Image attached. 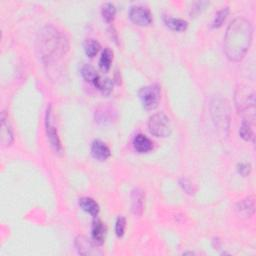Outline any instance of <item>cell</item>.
I'll use <instances>...</instances> for the list:
<instances>
[{
  "label": "cell",
  "mask_w": 256,
  "mask_h": 256,
  "mask_svg": "<svg viewBox=\"0 0 256 256\" xmlns=\"http://www.w3.org/2000/svg\"><path fill=\"white\" fill-rule=\"evenodd\" d=\"M211 116L215 127L222 136H227L230 127V108L223 98H214L210 105Z\"/></svg>",
  "instance_id": "3"
},
{
  "label": "cell",
  "mask_w": 256,
  "mask_h": 256,
  "mask_svg": "<svg viewBox=\"0 0 256 256\" xmlns=\"http://www.w3.org/2000/svg\"><path fill=\"white\" fill-rule=\"evenodd\" d=\"M237 213L244 218H250L255 212V199L253 196H248L236 204Z\"/></svg>",
  "instance_id": "10"
},
{
  "label": "cell",
  "mask_w": 256,
  "mask_h": 256,
  "mask_svg": "<svg viewBox=\"0 0 256 256\" xmlns=\"http://www.w3.org/2000/svg\"><path fill=\"white\" fill-rule=\"evenodd\" d=\"M81 74H82V76H83V78L86 80L87 82H90V83H92L93 82V80L96 78V76L98 75V73L96 72V70L92 67V66H90V65H88V64H86V65H84L82 68H81Z\"/></svg>",
  "instance_id": "24"
},
{
  "label": "cell",
  "mask_w": 256,
  "mask_h": 256,
  "mask_svg": "<svg viewBox=\"0 0 256 256\" xmlns=\"http://www.w3.org/2000/svg\"><path fill=\"white\" fill-rule=\"evenodd\" d=\"M78 204H79L80 208L83 211L89 213L94 218L99 213V205L97 204V202L94 199H92L90 197H82V198H80Z\"/></svg>",
  "instance_id": "16"
},
{
  "label": "cell",
  "mask_w": 256,
  "mask_h": 256,
  "mask_svg": "<svg viewBox=\"0 0 256 256\" xmlns=\"http://www.w3.org/2000/svg\"><path fill=\"white\" fill-rule=\"evenodd\" d=\"M228 13H229V9L228 7H223L222 9H220L216 14H215V17L212 21V24H211V27L212 28H219L222 26V24L224 23V21L226 20L227 16H228Z\"/></svg>",
  "instance_id": "23"
},
{
  "label": "cell",
  "mask_w": 256,
  "mask_h": 256,
  "mask_svg": "<svg viewBox=\"0 0 256 256\" xmlns=\"http://www.w3.org/2000/svg\"><path fill=\"white\" fill-rule=\"evenodd\" d=\"M101 14H102L103 19H104L107 23L112 22V21L114 20L115 14H116V8H115L114 4L111 3V2L104 3V4L102 5V8H101Z\"/></svg>",
  "instance_id": "21"
},
{
  "label": "cell",
  "mask_w": 256,
  "mask_h": 256,
  "mask_svg": "<svg viewBox=\"0 0 256 256\" xmlns=\"http://www.w3.org/2000/svg\"><path fill=\"white\" fill-rule=\"evenodd\" d=\"M100 50V44L95 39H87L84 42V51L88 57H94Z\"/></svg>",
  "instance_id": "20"
},
{
  "label": "cell",
  "mask_w": 256,
  "mask_h": 256,
  "mask_svg": "<svg viewBox=\"0 0 256 256\" xmlns=\"http://www.w3.org/2000/svg\"><path fill=\"white\" fill-rule=\"evenodd\" d=\"M74 244L77 252L81 255H94L98 253L93 243L87 237H85L83 235L77 236L75 238Z\"/></svg>",
  "instance_id": "9"
},
{
  "label": "cell",
  "mask_w": 256,
  "mask_h": 256,
  "mask_svg": "<svg viewBox=\"0 0 256 256\" xmlns=\"http://www.w3.org/2000/svg\"><path fill=\"white\" fill-rule=\"evenodd\" d=\"M125 227H126V220L123 216H119L116 220L115 224V233L118 237H122L125 232Z\"/></svg>",
  "instance_id": "26"
},
{
  "label": "cell",
  "mask_w": 256,
  "mask_h": 256,
  "mask_svg": "<svg viewBox=\"0 0 256 256\" xmlns=\"http://www.w3.org/2000/svg\"><path fill=\"white\" fill-rule=\"evenodd\" d=\"M148 129L156 137H167L171 134L172 127L169 117L163 112H158L149 118Z\"/></svg>",
  "instance_id": "4"
},
{
  "label": "cell",
  "mask_w": 256,
  "mask_h": 256,
  "mask_svg": "<svg viewBox=\"0 0 256 256\" xmlns=\"http://www.w3.org/2000/svg\"><path fill=\"white\" fill-rule=\"evenodd\" d=\"M179 185H180V187L182 188V190L185 192V193H187V194H189V195H194L195 194V192H196V187H195V185L189 180V179H187V178H180L179 179Z\"/></svg>",
  "instance_id": "25"
},
{
  "label": "cell",
  "mask_w": 256,
  "mask_h": 256,
  "mask_svg": "<svg viewBox=\"0 0 256 256\" xmlns=\"http://www.w3.org/2000/svg\"><path fill=\"white\" fill-rule=\"evenodd\" d=\"M53 115H52V109H51V105L47 108L46 111V118H45V128H46V134H47V138L52 146V148L54 149L55 152L60 153L62 151V145L57 133V129L53 123Z\"/></svg>",
  "instance_id": "6"
},
{
  "label": "cell",
  "mask_w": 256,
  "mask_h": 256,
  "mask_svg": "<svg viewBox=\"0 0 256 256\" xmlns=\"http://www.w3.org/2000/svg\"><path fill=\"white\" fill-rule=\"evenodd\" d=\"M253 27L243 17L235 18L227 27L224 37V52L233 62L241 61L252 43Z\"/></svg>",
  "instance_id": "1"
},
{
  "label": "cell",
  "mask_w": 256,
  "mask_h": 256,
  "mask_svg": "<svg viewBox=\"0 0 256 256\" xmlns=\"http://www.w3.org/2000/svg\"><path fill=\"white\" fill-rule=\"evenodd\" d=\"M14 141L13 131L8 120V116L3 111L1 113V143L3 146H10Z\"/></svg>",
  "instance_id": "11"
},
{
  "label": "cell",
  "mask_w": 256,
  "mask_h": 256,
  "mask_svg": "<svg viewBox=\"0 0 256 256\" xmlns=\"http://www.w3.org/2000/svg\"><path fill=\"white\" fill-rule=\"evenodd\" d=\"M133 147L139 153H147L152 150L153 143L144 134H138L133 140Z\"/></svg>",
  "instance_id": "15"
},
{
  "label": "cell",
  "mask_w": 256,
  "mask_h": 256,
  "mask_svg": "<svg viewBox=\"0 0 256 256\" xmlns=\"http://www.w3.org/2000/svg\"><path fill=\"white\" fill-rule=\"evenodd\" d=\"M37 50L44 64H52L61 59L69 49L65 34L53 25H45L37 35Z\"/></svg>",
  "instance_id": "2"
},
{
  "label": "cell",
  "mask_w": 256,
  "mask_h": 256,
  "mask_svg": "<svg viewBox=\"0 0 256 256\" xmlns=\"http://www.w3.org/2000/svg\"><path fill=\"white\" fill-rule=\"evenodd\" d=\"M237 170L242 176H247L251 171V165L249 163H240L237 166Z\"/></svg>",
  "instance_id": "27"
},
{
  "label": "cell",
  "mask_w": 256,
  "mask_h": 256,
  "mask_svg": "<svg viewBox=\"0 0 256 256\" xmlns=\"http://www.w3.org/2000/svg\"><path fill=\"white\" fill-rule=\"evenodd\" d=\"M130 20L139 26H148L152 23V14L149 9L142 6H133L129 11Z\"/></svg>",
  "instance_id": "7"
},
{
  "label": "cell",
  "mask_w": 256,
  "mask_h": 256,
  "mask_svg": "<svg viewBox=\"0 0 256 256\" xmlns=\"http://www.w3.org/2000/svg\"><path fill=\"white\" fill-rule=\"evenodd\" d=\"M113 60V52L111 49H109L108 47L105 48L100 56L99 59V67L103 72H108L111 66Z\"/></svg>",
  "instance_id": "19"
},
{
  "label": "cell",
  "mask_w": 256,
  "mask_h": 256,
  "mask_svg": "<svg viewBox=\"0 0 256 256\" xmlns=\"http://www.w3.org/2000/svg\"><path fill=\"white\" fill-rule=\"evenodd\" d=\"M105 234H106V227L102 221L99 219H94L92 223L91 235L94 243L98 246H101L105 241Z\"/></svg>",
  "instance_id": "14"
},
{
  "label": "cell",
  "mask_w": 256,
  "mask_h": 256,
  "mask_svg": "<svg viewBox=\"0 0 256 256\" xmlns=\"http://www.w3.org/2000/svg\"><path fill=\"white\" fill-rule=\"evenodd\" d=\"M115 118H116V112L111 107L102 106L95 111V121L99 124H102V125L109 124Z\"/></svg>",
  "instance_id": "13"
},
{
  "label": "cell",
  "mask_w": 256,
  "mask_h": 256,
  "mask_svg": "<svg viewBox=\"0 0 256 256\" xmlns=\"http://www.w3.org/2000/svg\"><path fill=\"white\" fill-rule=\"evenodd\" d=\"M139 98L141 100L142 106L146 110H153L158 106L161 98L160 86L157 84H151L148 86L142 87L139 90Z\"/></svg>",
  "instance_id": "5"
},
{
  "label": "cell",
  "mask_w": 256,
  "mask_h": 256,
  "mask_svg": "<svg viewBox=\"0 0 256 256\" xmlns=\"http://www.w3.org/2000/svg\"><path fill=\"white\" fill-rule=\"evenodd\" d=\"M239 135L245 141H249L253 138V130H252L250 121H248L247 119H244L242 121V124L239 129Z\"/></svg>",
  "instance_id": "22"
},
{
  "label": "cell",
  "mask_w": 256,
  "mask_h": 256,
  "mask_svg": "<svg viewBox=\"0 0 256 256\" xmlns=\"http://www.w3.org/2000/svg\"><path fill=\"white\" fill-rule=\"evenodd\" d=\"M145 195L142 189L134 188L131 192V211L135 216H141L144 210Z\"/></svg>",
  "instance_id": "8"
},
{
  "label": "cell",
  "mask_w": 256,
  "mask_h": 256,
  "mask_svg": "<svg viewBox=\"0 0 256 256\" xmlns=\"http://www.w3.org/2000/svg\"><path fill=\"white\" fill-rule=\"evenodd\" d=\"M92 84L94 86L100 90L103 94L108 95L113 88V83L109 78H103L99 74L96 76V78L93 80Z\"/></svg>",
  "instance_id": "17"
},
{
  "label": "cell",
  "mask_w": 256,
  "mask_h": 256,
  "mask_svg": "<svg viewBox=\"0 0 256 256\" xmlns=\"http://www.w3.org/2000/svg\"><path fill=\"white\" fill-rule=\"evenodd\" d=\"M91 154L96 160L105 161L110 157L111 151H110L109 147L103 141L97 139L92 142Z\"/></svg>",
  "instance_id": "12"
},
{
  "label": "cell",
  "mask_w": 256,
  "mask_h": 256,
  "mask_svg": "<svg viewBox=\"0 0 256 256\" xmlns=\"http://www.w3.org/2000/svg\"><path fill=\"white\" fill-rule=\"evenodd\" d=\"M164 23L166 24L167 27H169L170 29H172L174 31H184L188 26L187 21H185L183 19L168 17V16L164 17Z\"/></svg>",
  "instance_id": "18"
}]
</instances>
